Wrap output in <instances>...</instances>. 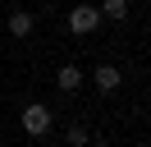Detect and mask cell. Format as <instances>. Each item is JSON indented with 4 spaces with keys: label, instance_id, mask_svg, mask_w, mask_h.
I'll use <instances>...</instances> for the list:
<instances>
[{
    "label": "cell",
    "instance_id": "5",
    "mask_svg": "<svg viewBox=\"0 0 151 147\" xmlns=\"http://www.w3.org/2000/svg\"><path fill=\"white\" fill-rule=\"evenodd\" d=\"M32 28H37V18H32L28 9H14L9 14V32L14 37H32Z\"/></svg>",
    "mask_w": 151,
    "mask_h": 147
},
{
    "label": "cell",
    "instance_id": "8",
    "mask_svg": "<svg viewBox=\"0 0 151 147\" xmlns=\"http://www.w3.org/2000/svg\"><path fill=\"white\" fill-rule=\"evenodd\" d=\"M92 147H110V143H92Z\"/></svg>",
    "mask_w": 151,
    "mask_h": 147
},
{
    "label": "cell",
    "instance_id": "7",
    "mask_svg": "<svg viewBox=\"0 0 151 147\" xmlns=\"http://www.w3.org/2000/svg\"><path fill=\"white\" fill-rule=\"evenodd\" d=\"M69 147H87V129L83 124H69Z\"/></svg>",
    "mask_w": 151,
    "mask_h": 147
},
{
    "label": "cell",
    "instance_id": "4",
    "mask_svg": "<svg viewBox=\"0 0 151 147\" xmlns=\"http://www.w3.org/2000/svg\"><path fill=\"white\" fill-rule=\"evenodd\" d=\"M83 78H87V74L78 69V64H60V69H55V87H60V92H78Z\"/></svg>",
    "mask_w": 151,
    "mask_h": 147
},
{
    "label": "cell",
    "instance_id": "6",
    "mask_svg": "<svg viewBox=\"0 0 151 147\" xmlns=\"http://www.w3.org/2000/svg\"><path fill=\"white\" fill-rule=\"evenodd\" d=\"M101 18L124 23V18H128V0H101Z\"/></svg>",
    "mask_w": 151,
    "mask_h": 147
},
{
    "label": "cell",
    "instance_id": "1",
    "mask_svg": "<svg viewBox=\"0 0 151 147\" xmlns=\"http://www.w3.org/2000/svg\"><path fill=\"white\" fill-rule=\"evenodd\" d=\"M19 124H23L28 138H41V133H50V124H55V110H50L46 101H32V106H23Z\"/></svg>",
    "mask_w": 151,
    "mask_h": 147
},
{
    "label": "cell",
    "instance_id": "3",
    "mask_svg": "<svg viewBox=\"0 0 151 147\" xmlns=\"http://www.w3.org/2000/svg\"><path fill=\"white\" fill-rule=\"evenodd\" d=\"M92 83H96V92H119L124 69H119V64H96V69H92Z\"/></svg>",
    "mask_w": 151,
    "mask_h": 147
},
{
    "label": "cell",
    "instance_id": "2",
    "mask_svg": "<svg viewBox=\"0 0 151 147\" xmlns=\"http://www.w3.org/2000/svg\"><path fill=\"white\" fill-rule=\"evenodd\" d=\"M96 28H101V9H96V5L83 0V5L69 9V32H73V37H92Z\"/></svg>",
    "mask_w": 151,
    "mask_h": 147
}]
</instances>
